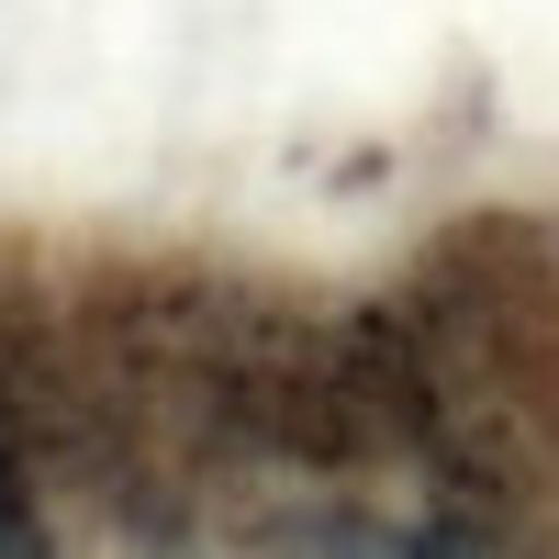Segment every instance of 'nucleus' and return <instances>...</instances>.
I'll use <instances>...</instances> for the list:
<instances>
[{"instance_id": "1", "label": "nucleus", "mask_w": 559, "mask_h": 559, "mask_svg": "<svg viewBox=\"0 0 559 559\" xmlns=\"http://www.w3.org/2000/svg\"><path fill=\"white\" fill-rule=\"evenodd\" d=\"M0 559H34V526H23V492H12V471H0Z\"/></svg>"}]
</instances>
